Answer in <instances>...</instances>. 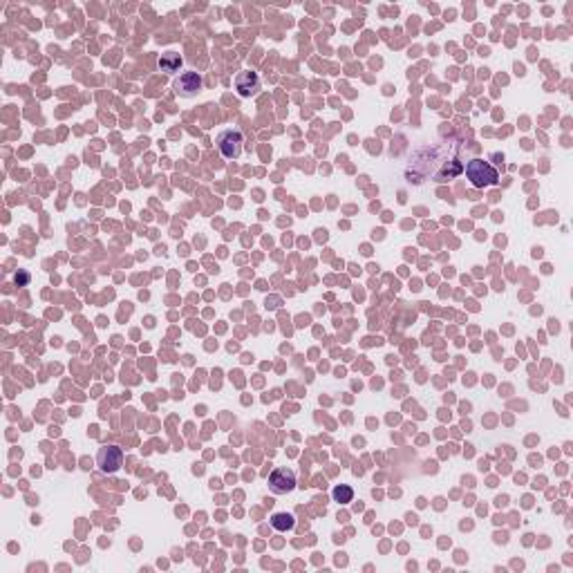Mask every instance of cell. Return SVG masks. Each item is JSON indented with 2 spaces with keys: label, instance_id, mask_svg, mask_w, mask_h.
I'll list each match as a JSON object with an SVG mask.
<instances>
[{
  "label": "cell",
  "instance_id": "6da1fadb",
  "mask_svg": "<svg viewBox=\"0 0 573 573\" xmlns=\"http://www.w3.org/2000/svg\"><path fill=\"white\" fill-rule=\"evenodd\" d=\"M466 177L470 179V184L475 188H486V186H495L499 181V173L497 168L491 166L489 162L484 160H470L466 164Z\"/></svg>",
  "mask_w": 573,
  "mask_h": 573
},
{
  "label": "cell",
  "instance_id": "277c9868",
  "mask_svg": "<svg viewBox=\"0 0 573 573\" xmlns=\"http://www.w3.org/2000/svg\"><path fill=\"white\" fill-rule=\"evenodd\" d=\"M204 79L198 75V72H181V75L173 81V90L177 96H184V99H193L198 96V92L202 90Z\"/></svg>",
  "mask_w": 573,
  "mask_h": 573
},
{
  "label": "cell",
  "instance_id": "7a4b0ae2",
  "mask_svg": "<svg viewBox=\"0 0 573 573\" xmlns=\"http://www.w3.org/2000/svg\"><path fill=\"white\" fill-rule=\"evenodd\" d=\"M242 143H245V135L238 128H228L217 135V150L222 153L224 160L233 162L242 155Z\"/></svg>",
  "mask_w": 573,
  "mask_h": 573
},
{
  "label": "cell",
  "instance_id": "9c48e42d",
  "mask_svg": "<svg viewBox=\"0 0 573 573\" xmlns=\"http://www.w3.org/2000/svg\"><path fill=\"white\" fill-rule=\"evenodd\" d=\"M332 497H334V502H338V504H349L352 499H354V491H352L349 486L340 484V486H336V489L332 491Z\"/></svg>",
  "mask_w": 573,
  "mask_h": 573
},
{
  "label": "cell",
  "instance_id": "3957f363",
  "mask_svg": "<svg viewBox=\"0 0 573 573\" xmlns=\"http://www.w3.org/2000/svg\"><path fill=\"white\" fill-rule=\"evenodd\" d=\"M96 466L103 475H115L124 466V450L119 446H103L96 453Z\"/></svg>",
  "mask_w": 573,
  "mask_h": 573
},
{
  "label": "cell",
  "instance_id": "52a82bcc",
  "mask_svg": "<svg viewBox=\"0 0 573 573\" xmlns=\"http://www.w3.org/2000/svg\"><path fill=\"white\" fill-rule=\"evenodd\" d=\"M269 522H271V527L276 531H280V533H287V531H291L296 527V520L291 513H273Z\"/></svg>",
  "mask_w": 573,
  "mask_h": 573
},
{
  "label": "cell",
  "instance_id": "ba28073f",
  "mask_svg": "<svg viewBox=\"0 0 573 573\" xmlns=\"http://www.w3.org/2000/svg\"><path fill=\"white\" fill-rule=\"evenodd\" d=\"M160 67H162V72H168V75H175V72H179V67H181V56L175 54V52H166V54H162V58H160Z\"/></svg>",
  "mask_w": 573,
  "mask_h": 573
},
{
  "label": "cell",
  "instance_id": "8992f818",
  "mask_svg": "<svg viewBox=\"0 0 573 573\" xmlns=\"http://www.w3.org/2000/svg\"><path fill=\"white\" fill-rule=\"evenodd\" d=\"M236 90H238V94L242 96V99H249V96L258 94V90H260V79H258V75H255V72H251V70L238 72V77H236Z\"/></svg>",
  "mask_w": 573,
  "mask_h": 573
},
{
  "label": "cell",
  "instance_id": "5b68a950",
  "mask_svg": "<svg viewBox=\"0 0 573 573\" xmlns=\"http://www.w3.org/2000/svg\"><path fill=\"white\" fill-rule=\"evenodd\" d=\"M296 489V472L291 468H276L269 475V491L276 495H287Z\"/></svg>",
  "mask_w": 573,
  "mask_h": 573
}]
</instances>
